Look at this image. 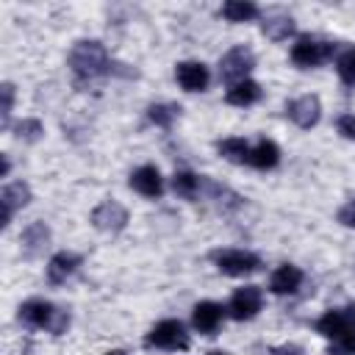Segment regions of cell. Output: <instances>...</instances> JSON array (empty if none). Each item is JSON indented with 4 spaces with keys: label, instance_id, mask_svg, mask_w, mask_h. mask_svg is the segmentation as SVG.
Masks as SVG:
<instances>
[{
    "label": "cell",
    "instance_id": "11",
    "mask_svg": "<svg viewBox=\"0 0 355 355\" xmlns=\"http://www.w3.org/2000/svg\"><path fill=\"white\" fill-rule=\"evenodd\" d=\"M175 78L186 92H205L208 89V67L202 61H180L175 67Z\"/></svg>",
    "mask_w": 355,
    "mask_h": 355
},
{
    "label": "cell",
    "instance_id": "10",
    "mask_svg": "<svg viewBox=\"0 0 355 355\" xmlns=\"http://www.w3.org/2000/svg\"><path fill=\"white\" fill-rule=\"evenodd\" d=\"M28 200H31V186H28L25 180H14V183L3 186V191H0V205H3V219H0V225L6 227V225L11 222V216H14L19 208L28 205Z\"/></svg>",
    "mask_w": 355,
    "mask_h": 355
},
{
    "label": "cell",
    "instance_id": "4",
    "mask_svg": "<svg viewBox=\"0 0 355 355\" xmlns=\"http://www.w3.org/2000/svg\"><path fill=\"white\" fill-rule=\"evenodd\" d=\"M147 347H158V349H189V333L183 327L180 319H164L158 322L147 336H144Z\"/></svg>",
    "mask_w": 355,
    "mask_h": 355
},
{
    "label": "cell",
    "instance_id": "14",
    "mask_svg": "<svg viewBox=\"0 0 355 355\" xmlns=\"http://www.w3.org/2000/svg\"><path fill=\"white\" fill-rule=\"evenodd\" d=\"M78 266H80V258L75 252H55L47 263V283H53V286L67 283V277H72L78 272Z\"/></svg>",
    "mask_w": 355,
    "mask_h": 355
},
{
    "label": "cell",
    "instance_id": "16",
    "mask_svg": "<svg viewBox=\"0 0 355 355\" xmlns=\"http://www.w3.org/2000/svg\"><path fill=\"white\" fill-rule=\"evenodd\" d=\"M316 333H322L324 338H338L344 333H355L349 327V319H347V311H324L319 319H316Z\"/></svg>",
    "mask_w": 355,
    "mask_h": 355
},
{
    "label": "cell",
    "instance_id": "33",
    "mask_svg": "<svg viewBox=\"0 0 355 355\" xmlns=\"http://www.w3.org/2000/svg\"><path fill=\"white\" fill-rule=\"evenodd\" d=\"M105 355H125L122 349H111V352H105Z\"/></svg>",
    "mask_w": 355,
    "mask_h": 355
},
{
    "label": "cell",
    "instance_id": "32",
    "mask_svg": "<svg viewBox=\"0 0 355 355\" xmlns=\"http://www.w3.org/2000/svg\"><path fill=\"white\" fill-rule=\"evenodd\" d=\"M347 319H349V327L355 330V308H347Z\"/></svg>",
    "mask_w": 355,
    "mask_h": 355
},
{
    "label": "cell",
    "instance_id": "30",
    "mask_svg": "<svg viewBox=\"0 0 355 355\" xmlns=\"http://www.w3.org/2000/svg\"><path fill=\"white\" fill-rule=\"evenodd\" d=\"M338 222L347 227H355V200H349L341 211H338Z\"/></svg>",
    "mask_w": 355,
    "mask_h": 355
},
{
    "label": "cell",
    "instance_id": "13",
    "mask_svg": "<svg viewBox=\"0 0 355 355\" xmlns=\"http://www.w3.org/2000/svg\"><path fill=\"white\" fill-rule=\"evenodd\" d=\"M222 316H225V308H222L219 302L205 300V302H197V305H194V311H191V324H194L202 336H214V333L219 330V324H222Z\"/></svg>",
    "mask_w": 355,
    "mask_h": 355
},
{
    "label": "cell",
    "instance_id": "24",
    "mask_svg": "<svg viewBox=\"0 0 355 355\" xmlns=\"http://www.w3.org/2000/svg\"><path fill=\"white\" fill-rule=\"evenodd\" d=\"M178 114H180V105H175V103H155L147 108V119L158 128H172Z\"/></svg>",
    "mask_w": 355,
    "mask_h": 355
},
{
    "label": "cell",
    "instance_id": "26",
    "mask_svg": "<svg viewBox=\"0 0 355 355\" xmlns=\"http://www.w3.org/2000/svg\"><path fill=\"white\" fill-rule=\"evenodd\" d=\"M42 133H44V128L39 119H22L14 125V136L22 141H36V139H42Z\"/></svg>",
    "mask_w": 355,
    "mask_h": 355
},
{
    "label": "cell",
    "instance_id": "21",
    "mask_svg": "<svg viewBox=\"0 0 355 355\" xmlns=\"http://www.w3.org/2000/svg\"><path fill=\"white\" fill-rule=\"evenodd\" d=\"M172 189H175V194L183 197V200H197V194L202 191V178H197L194 172L180 169V172L172 175Z\"/></svg>",
    "mask_w": 355,
    "mask_h": 355
},
{
    "label": "cell",
    "instance_id": "5",
    "mask_svg": "<svg viewBox=\"0 0 355 355\" xmlns=\"http://www.w3.org/2000/svg\"><path fill=\"white\" fill-rule=\"evenodd\" d=\"M211 261L222 275H230V277H244L261 266V258L247 250H214Z\"/></svg>",
    "mask_w": 355,
    "mask_h": 355
},
{
    "label": "cell",
    "instance_id": "31",
    "mask_svg": "<svg viewBox=\"0 0 355 355\" xmlns=\"http://www.w3.org/2000/svg\"><path fill=\"white\" fill-rule=\"evenodd\" d=\"M0 161H3V166H0V178H6V175L11 172V161H8V155H0Z\"/></svg>",
    "mask_w": 355,
    "mask_h": 355
},
{
    "label": "cell",
    "instance_id": "28",
    "mask_svg": "<svg viewBox=\"0 0 355 355\" xmlns=\"http://www.w3.org/2000/svg\"><path fill=\"white\" fill-rule=\"evenodd\" d=\"M0 94H3V128H8V119H11V108H14V86L11 83H3L0 86Z\"/></svg>",
    "mask_w": 355,
    "mask_h": 355
},
{
    "label": "cell",
    "instance_id": "20",
    "mask_svg": "<svg viewBox=\"0 0 355 355\" xmlns=\"http://www.w3.org/2000/svg\"><path fill=\"white\" fill-rule=\"evenodd\" d=\"M261 28H263V33L272 42H283V39H288L294 33V19L288 14H283V11H275V14H266L263 17Z\"/></svg>",
    "mask_w": 355,
    "mask_h": 355
},
{
    "label": "cell",
    "instance_id": "29",
    "mask_svg": "<svg viewBox=\"0 0 355 355\" xmlns=\"http://www.w3.org/2000/svg\"><path fill=\"white\" fill-rule=\"evenodd\" d=\"M336 128L344 139H355V114H341L336 119Z\"/></svg>",
    "mask_w": 355,
    "mask_h": 355
},
{
    "label": "cell",
    "instance_id": "18",
    "mask_svg": "<svg viewBox=\"0 0 355 355\" xmlns=\"http://www.w3.org/2000/svg\"><path fill=\"white\" fill-rule=\"evenodd\" d=\"M225 100H227L230 105L247 108V105H252V103H258V100H261V86H258L255 80H239V83L227 86Z\"/></svg>",
    "mask_w": 355,
    "mask_h": 355
},
{
    "label": "cell",
    "instance_id": "12",
    "mask_svg": "<svg viewBox=\"0 0 355 355\" xmlns=\"http://www.w3.org/2000/svg\"><path fill=\"white\" fill-rule=\"evenodd\" d=\"M130 189L139 191L141 197H150V200L161 197V191H164V180H161L158 166L144 164V166H139L136 172H130Z\"/></svg>",
    "mask_w": 355,
    "mask_h": 355
},
{
    "label": "cell",
    "instance_id": "9",
    "mask_svg": "<svg viewBox=\"0 0 355 355\" xmlns=\"http://www.w3.org/2000/svg\"><path fill=\"white\" fill-rule=\"evenodd\" d=\"M286 111H288V119H291L297 128L308 130V128H313V125L319 122V116H322V103H319L316 94H302V97L291 100Z\"/></svg>",
    "mask_w": 355,
    "mask_h": 355
},
{
    "label": "cell",
    "instance_id": "27",
    "mask_svg": "<svg viewBox=\"0 0 355 355\" xmlns=\"http://www.w3.org/2000/svg\"><path fill=\"white\" fill-rule=\"evenodd\" d=\"M330 355H355V333H344V336L333 338Z\"/></svg>",
    "mask_w": 355,
    "mask_h": 355
},
{
    "label": "cell",
    "instance_id": "34",
    "mask_svg": "<svg viewBox=\"0 0 355 355\" xmlns=\"http://www.w3.org/2000/svg\"><path fill=\"white\" fill-rule=\"evenodd\" d=\"M208 355H225V352H219V349H214V352H208Z\"/></svg>",
    "mask_w": 355,
    "mask_h": 355
},
{
    "label": "cell",
    "instance_id": "7",
    "mask_svg": "<svg viewBox=\"0 0 355 355\" xmlns=\"http://www.w3.org/2000/svg\"><path fill=\"white\" fill-rule=\"evenodd\" d=\"M263 305V297H261V288L258 286H241L230 302H227V313L236 319V322H247L252 319Z\"/></svg>",
    "mask_w": 355,
    "mask_h": 355
},
{
    "label": "cell",
    "instance_id": "2",
    "mask_svg": "<svg viewBox=\"0 0 355 355\" xmlns=\"http://www.w3.org/2000/svg\"><path fill=\"white\" fill-rule=\"evenodd\" d=\"M19 322L28 327H47L53 336H61L69 327V313L47 300H28L19 305Z\"/></svg>",
    "mask_w": 355,
    "mask_h": 355
},
{
    "label": "cell",
    "instance_id": "1",
    "mask_svg": "<svg viewBox=\"0 0 355 355\" xmlns=\"http://www.w3.org/2000/svg\"><path fill=\"white\" fill-rule=\"evenodd\" d=\"M69 67H72L78 80H94L100 75H111L114 72V61L108 58L105 47L97 39L78 42L72 47V53H69Z\"/></svg>",
    "mask_w": 355,
    "mask_h": 355
},
{
    "label": "cell",
    "instance_id": "6",
    "mask_svg": "<svg viewBox=\"0 0 355 355\" xmlns=\"http://www.w3.org/2000/svg\"><path fill=\"white\" fill-rule=\"evenodd\" d=\"M252 67H255L252 50L244 47V44H236V47H230V50L222 55V61H219V78L233 86V83H239V80H247V72H250Z\"/></svg>",
    "mask_w": 355,
    "mask_h": 355
},
{
    "label": "cell",
    "instance_id": "17",
    "mask_svg": "<svg viewBox=\"0 0 355 355\" xmlns=\"http://www.w3.org/2000/svg\"><path fill=\"white\" fill-rule=\"evenodd\" d=\"M50 244V227L44 222H31L25 230H22V250L28 258L39 255L44 247Z\"/></svg>",
    "mask_w": 355,
    "mask_h": 355
},
{
    "label": "cell",
    "instance_id": "19",
    "mask_svg": "<svg viewBox=\"0 0 355 355\" xmlns=\"http://www.w3.org/2000/svg\"><path fill=\"white\" fill-rule=\"evenodd\" d=\"M277 161H280V147L275 144V141H269V139H261L255 147H250V166H255V169H272V166H277Z\"/></svg>",
    "mask_w": 355,
    "mask_h": 355
},
{
    "label": "cell",
    "instance_id": "23",
    "mask_svg": "<svg viewBox=\"0 0 355 355\" xmlns=\"http://www.w3.org/2000/svg\"><path fill=\"white\" fill-rule=\"evenodd\" d=\"M222 17L227 22H250L258 17V6L255 3H247V0H227L222 6Z\"/></svg>",
    "mask_w": 355,
    "mask_h": 355
},
{
    "label": "cell",
    "instance_id": "8",
    "mask_svg": "<svg viewBox=\"0 0 355 355\" xmlns=\"http://www.w3.org/2000/svg\"><path fill=\"white\" fill-rule=\"evenodd\" d=\"M92 225L97 230H103V233H119L128 225V211L114 200H103L92 211Z\"/></svg>",
    "mask_w": 355,
    "mask_h": 355
},
{
    "label": "cell",
    "instance_id": "25",
    "mask_svg": "<svg viewBox=\"0 0 355 355\" xmlns=\"http://www.w3.org/2000/svg\"><path fill=\"white\" fill-rule=\"evenodd\" d=\"M336 72H338L341 83H347V86H355V47L344 50V53L336 58Z\"/></svg>",
    "mask_w": 355,
    "mask_h": 355
},
{
    "label": "cell",
    "instance_id": "15",
    "mask_svg": "<svg viewBox=\"0 0 355 355\" xmlns=\"http://www.w3.org/2000/svg\"><path fill=\"white\" fill-rule=\"evenodd\" d=\"M300 286H302V272L297 266H291V263L277 266L272 272V277H269V288L275 294H294Z\"/></svg>",
    "mask_w": 355,
    "mask_h": 355
},
{
    "label": "cell",
    "instance_id": "3",
    "mask_svg": "<svg viewBox=\"0 0 355 355\" xmlns=\"http://www.w3.org/2000/svg\"><path fill=\"white\" fill-rule=\"evenodd\" d=\"M333 53H336L333 42H324V39H316V36H300L297 44L291 47V61L302 69H311V67H319V64L330 61Z\"/></svg>",
    "mask_w": 355,
    "mask_h": 355
},
{
    "label": "cell",
    "instance_id": "22",
    "mask_svg": "<svg viewBox=\"0 0 355 355\" xmlns=\"http://www.w3.org/2000/svg\"><path fill=\"white\" fill-rule=\"evenodd\" d=\"M216 150L230 164H247L250 161V144L244 139H236V136L222 139V141H216Z\"/></svg>",
    "mask_w": 355,
    "mask_h": 355
}]
</instances>
